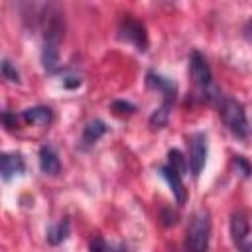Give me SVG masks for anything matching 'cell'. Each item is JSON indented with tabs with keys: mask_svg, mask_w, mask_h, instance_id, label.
I'll return each instance as SVG.
<instances>
[{
	"mask_svg": "<svg viewBox=\"0 0 252 252\" xmlns=\"http://www.w3.org/2000/svg\"><path fill=\"white\" fill-rule=\"evenodd\" d=\"M207 154H209V144H207V136L203 132H195L189 138V169L193 173V177H199L205 161H207Z\"/></svg>",
	"mask_w": 252,
	"mask_h": 252,
	"instance_id": "4",
	"label": "cell"
},
{
	"mask_svg": "<svg viewBox=\"0 0 252 252\" xmlns=\"http://www.w3.org/2000/svg\"><path fill=\"white\" fill-rule=\"evenodd\" d=\"M41 63H43V69L53 73L57 71L59 67V43H53V41H43V47H41Z\"/></svg>",
	"mask_w": 252,
	"mask_h": 252,
	"instance_id": "14",
	"label": "cell"
},
{
	"mask_svg": "<svg viewBox=\"0 0 252 252\" xmlns=\"http://www.w3.org/2000/svg\"><path fill=\"white\" fill-rule=\"evenodd\" d=\"M159 171H161V175H163V179L167 181V185L171 187V193H173V197H175V201H177V205H185V199H187V191H185V185H183V175L181 173H177L171 165H161L159 167Z\"/></svg>",
	"mask_w": 252,
	"mask_h": 252,
	"instance_id": "8",
	"label": "cell"
},
{
	"mask_svg": "<svg viewBox=\"0 0 252 252\" xmlns=\"http://www.w3.org/2000/svg\"><path fill=\"white\" fill-rule=\"evenodd\" d=\"M118 35L120 39L132 43L138 51H146L148 49V33H146V28L142 22L126 16L122 22H120V28H118Z\"/></svg>",
	"mask_w": 252,
	"mask_h": 252,
	"instance_id": "3",
	"label": "cell"
},
{
	"mask_svg": "<svg viewBox=\"0 0 252 252\" xmlns=\"http://www.w3.org/2000/svg\"><path fill=\"white\" fill-rule=\"evenodd\" d=\"M39 167L45 175H57L61 169V161L57 152L51 146H41L39 150Z\"/></svg>",
	"mask_w": 252,
	"mask_h": 252,
	"instance_id": "11",
	"label": "cell"
},
{
	"mask_svg": "<svg viewBox=\"0 0 252 252\" xmlns=\"http://www.w3.org/2000/svg\"><path fill=\"white\" fill-rule=\"evenodd\" d=\"M248 232H250V222H248L246 213L234 211V213L230 215V236H232V242H234L238 248H242V246L246 244Z\"/></svg>",
	"mask_w": 252,
	"mask_h": 252,
	"instance_id": "7",
	"label": "cell"
},
{
	"mask_svg": "<svg viewBox=\"0 0 252 252\" xmlns=\"http://www.w3.org/2000/svg\"><path fill=\"white\" fill-rule=\"evenodd\" d=\"M234 163H236L238 167H242L244 175H248V173H250V165L244 161V158H242V156H236V158H234Z\"/></svg>",
	"mask_w": 252,
	"mask_h": 252,
	"instance_id": "22",
	"label": "cell"
},
{
	"mask_svg": "<svg viewBox=\"0 0 252 252\" xmlns=\"http://www.w3.org/2000/svg\"><path fill=\"white\" fill-rule=\"evenodd\" d=\"M189 69H191V77L193 81L205 91L211 87V81H213V73H211V67L207 63V59L199 53V51H193L191 53V59H189Z\"/></svg>",
	"mask_w": 252,
	"mask_h": 252,
	"instance_id": "6",
	"label": "cell"
},
{
	"mask_svg": "<svg viewBox=\"0 0 252 252\" xmlns=\"http://www.w3.org/2000/svg\"><path fill=\"white\" fill-rule=\"evenodd\" d=\"M4 124H6V128H10V130H12V128L16 126V116L12 118V114H10V112H4Z\"/></svg>",
	"mask_w": 252,
	"mask_h": 252,
	"instance_id": "23",
	"label": "cell"
},
{
	"mask_svg": "<svg viewBox=\"0 0 252 252\" xmlns=\"http://www.w3.org/2000/svg\"><path fill=\"white\" fill-rule=\"evenodd\" d=\"M69 236V220L67 219H63V220H59L57 224H53L49 230H47V242L49 244H61L65 238Z\"/></svg>",
	"mask_w": 252,
	"mask_h": 252,
	"instance_id": "15",
	"label": "cell"
},
{
	"mask_svg": "<svg viewBox=\"0 0 252 252\" xmlns=\"http://www.w3.org/2000/svg\"><path fill=\"white\" fill-rule=\"evenodd\" d=\"M63 85H65L67 89H75V87L81 85V77L75 75V73H67V75L63 77Z\"/></svg>",
	"mask_w": 252,
	"mask_h": 252,
	"instance_id": "20",
	"label": "cell"
},
{
	"mask_svg": "<svg viewBox=\"0 0 252 252\" xmlns=\"http://www.w3.org/2000/svg\"><path fill=\"white\" fill-rule=\"evenodd\" d=\"M219 114L224 122V126L238 138L248 136V118L244 112V106L234 98H222L219 104Z\"/></svg>",
	"mask_w": 252,
	"mask_h": 252,
	"instance_id": "2",
	"label": "cell"
},
{
	"mask_svg": "<svg viewBox=\"0 0 252 252\" xmlns=\"http://www.w3.org/2000/svg\"><path fill=\"white\" fill-rule=\"evenodd\" d=\"M169 108H171V102H165L154 110V114L150 116V126L152 128H163L167 124V118H169Z\"/></svg>",
	"mask_w": 252,
	"mask_h": 252,
	"instance_id": "16",
	"label": "cell"
},
{
	"mask_svg": "<svg viewBox=\"0 0 252 252\" xmlns=\"http://www.w3.org/2000/svg\"><path fill=\"white\" fill-rule=\"evenodd\" d=\"M41 26H43V41L61 43V39L65 35V20L57 8H47L43 12Z\"/></svg>",
	"mask_w": 252,
	"mask_h": 252,
	"instance_id": "5",
	"label": "cell"
},
{
	"mask_svg": "<svg viewBox=\"0 0 252 252\" xmlns=\"http://www.w3.org/2000/svg\"><path fill=\"white\" fill-rule=\"evenodd\" d=\"M26 169L24 159L20 154H2L0 158V173L4 177V181H10L16 175H22Z\"/></svg>",
	"mask_w": 252,
	"mask_h": 252,
	"instance_id": "9",
	"label": "cell"
},
{
	"mask_svg": "<svg viewBox=\"0 0 252 252\" xmlns=\"http://www.w3.org/2000/svg\"><path fill=\"white\" fill-rule=\"evenodd\" d=\"M148 85H150L152 89L161 91V93H163V100L173 104L177 87H175V83H173L171 79H167V77H163V75H158V73H148Z\"/></svg>",
	"mask_w": 252,
	"mask_h": 252,
	"instance_id": "10",
	"label": "cell"
},
{
	"mask_svg": "<svg viewBox=\"0 0 252 252\" xmlns=\"http://www.w3.org/2000/svg\"><path fill=\"white\" fill-rule=\"evenodd\" d=\"M244 32H246V37L248 39H252V20L246 24V28H244Z\"/></svg>",
	"mask_w": 252,
	"mask_h": 252,
	"instance_id": "24",
	"label": "cell"
},
{
	"mask_svg": "<svg viewBox=\"0 0 252 252\" xmlns=\"http://www.w3.org/2000/svg\"><path fill=\"white\" fill-rule=\"evenodd\" d=\"M167 165H171L177 173H185L187 169H189V161H185V158L181 156V152H177V150H171L169 152V161H167Z\"/></svg>",
	"mask_w": 252,
	"mask_h": 252,
	"instance_id": "17",
	"label": "cell"
},
{
	"mask_svg": "<svg viewBox=\"0 0 252 252\" xmlns=\"http://www.w3.org/2000/svg\"><path fill=\"white\" fill-rule=\"evenodd\" d=\"M106 134V124L102 122V120H91L87 126H85V130H83V136H81V146L87 150V148H91V146H94L102 136Z\"/></svg>",
	"mask_w": 252,
	"mask_h": 252,
	"instance_id": "12",
	"label": "cell"
},
{
	"mask_svg": "<svg viewBox=\"0 0 252 252\" xmlns=\"http://www.w3.org/2000/svg\"><path fill=\"white\" fill-rule=\"evenodd\" d=\"M209 238H211V215L209 211L201 209L193 213L187 226V238H185L187 252H207Z\"/></svg>",
	"mask_w": 252,
	"mask_h": 252,
	"instance_id": "1",
	"label": "cell"
},
{
	"mask_svg": "<svg viewBox=\"0 0 252 252\" xmlns=\"http://www.w3.org/2000/svg\"><path fill=\"white\" fill-rule=\"evenodd\" d=\"M2 77L6 81H10V83H20V73H18V69L8 59L2 61Z\"/></svg>",
	"mask_w": 252,
	"mask_h": 252,
	"instance_id": "18",
	"label": "cell"
},
{
	"mask_svg": "<svg viewBox=\"0 0 252 252\" xmlns=\"http://www.w3.org/2000/svg\"><path fill=\"white\" fill-rule=\"evenodd\" d=\"M91 252H112V248L100 238V236H94L91 240Z\"/></svg>",
	"mask_w": 252,
	"mask_h": 252,
	"instance_id": "19",
	"label": "cell"
},
{
	"mask_svg": "<svg viewBox=\"0 0 252 252\" xmlns=\"http://www.w3.org/2000/svg\"><path fill=\"white\" fill-rule=\"evenodd\" d=\"M22 118L32 126H47L53 120V112L49 106H32V108L24 110Z\"/></svg>",
	"mask_w": 252,
	"mask_h": 252,
	"instance_id": "13",
	"label": "cell"
},
{
	"mask_svg": "<svg viewBox=\"0 0 252 252\" xmlns=\"http://www.w3.org/2000/svg\"><path fill=\"white\" fill-rule=\"evenodd\" d=\"M112 108H114L116 112H122V114H126V112H134V110H136L134 104H130V102H122V100H116V102L112 104Z\"/></svg>",
	"mask_w": 252,
	"mask_h": 252,
	"instance_id": "21",
	"label": "cell"
}]
</instances>
